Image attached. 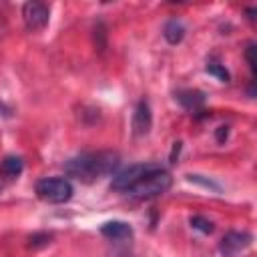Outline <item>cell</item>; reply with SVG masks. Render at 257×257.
Here are the masks:
<instances>
[{"mask_svg": "<svg viewBox=\"0 0 257 257\" xmlns=\"http://www.w3.org/2000/svg\"><path fill=\"white\" fill-rule=\"evenodd\" d=\"M120 165V157L112 151L80 153L64 163V173L82 183H94L100 177L114 175Z\"/></svg>", "mask_w": 257, "mask_h": 257, "instance_id": "1", "label": "cell"}, {"mask_svg": "<svg viewBox=\"0 0 257 257\" xmlns=\"http://www.w3.org/2000/svg\"><path fill=\"white\" fill-rule=\"evenodd\" d=\"M171 183H173V179H171V175H169V173L165 171V167H163V169L153 171V173H149L147 177H143V179H141L135 187H131L124 195L131 197V199H135V201H149V199H155V197L163 195L165 191H169Z\"/></svg>", "mask_w": 257, "mask_h": 257, "instance_id": "2", "label": "cell"}, {"mask_svg": "<svg viewBox=\"0 0 257 257\" xmlns=\"http://www.w3.org/2000/svg\"><path fill=\"white\" fill-rule=\"evenodd\" d=\"M36 195L40 201L44 203H50V205H62L66 201H70L74 189L70 185L68 179H62V177H46V179H40L34 187Z\"/></svg>", "mask_w": 257, "mask_h": 257, "instance_id": "3", "label": "cell"}, {"mask_svg": "<svg viewBox=\"0 0 257 257\" xmlns=\"http://www.w3.org/2000/svg\"><path fill=\"white\" fill-rule=\"evenodd\" d=\"M163 169L161 163H137V165H131L122 171H116L112 175V181H110V189L112 191H118V193H126L131 187H135L143 177H147L149 173L153 171H159Z\"/></svg>", "mask_w": 257, "mask_h": 257, "instance_id": "4", "label": "cell"}, {"mask_svg": "<svg viewBox=\"0 0 257 257\" xmlns=\"http://www.w3.org/2000/svg\"><path fill=\"white\" fill-rule=\"evenodd\" d=\"M22 20L30 32L42 30L50 20V8L42 2H26L22 6Z\"/></svg>", "mask_w": 257, "mask_h": 257, "instance_id": "5", "label": "cell"}, {"mask_svg": "<svg viewBox=\"0 0 257 257\" xmlns=\"http://www.w3.org/2000/svg\"><path fill=\"white\" fill-rule=\"evenodd\" d=\"M253 241V235L247 231H229L219 241V251L223 257H237L241 251H245Z\"/></svg>", "mask_w": 257, "mask_h": 257, "instance_id": "6", "label": "cell"}, {"mask_svg": "<svg viewBox=\"0 0 257 257\" xmlns=\"http://www.w3.org/2000/svg\"><path fill=\"white\" fill-rule=\"evenodd\" d=\"M151 126H153V112H151L149 102L143 98L137 102L135 112H133V133L135 137H145L149 135Z\"/></svg>", "mask_w": 257, "mask_h": 257, "instance_id": "7", "label": "cell"}, {"mask_svg": "<svg viewBox=\"0 0 257 257\" xmlns=\"http://www.w3.org/2000/svg\"><path fill=\"white\" fill-rule=\"evenodd\" d=\"M175 100L189 112L197 114L199 110H203L205 104V92L197 90V88H181L175 92Z\"/></svg>", "mask_w": 257, "mask_h": 257, "instance_id": "8", "label": "cell"}, {"mask_svg": "<svg viewBox=\"0 0 257 257\" xmlns=\"http://www.w3.org/2000/svg\"><path fill=\"white\" fill-rule=\"evenodd\" d=\"M100 235H104L106 239L112 241H122V239H131L133 237V227L124 221H106L100 225Z\"/></svg>", "mask_w": 257, "mask_h": 257, "instance_id": "9", "label": "cell"}, {"mask_svg": "<svg viewBox=\"0 0 257 257\" xmlns=\"http://www.w3.org/2000/svg\"><path fill=\"white\" fill-rule=\"evenodd\" d=\"M24 171V161L16 155H8L0 161V179L2 181H14L22 175Z\"/></svg>", "mask_w": 257, "mask_h": 257, "instance_id": "10", "label": "cell"}, {"mask_svg": "<svg viewBox=\"0 0 257 257\" xmlns=\"http://www.w3.org/2000/svg\"><path fill=\"white\" fill-rule=\"evenodd\" d=\"M185 32H187V28L179 18H171L163 26V36L169 44H179L185 38Z\"/></svg>", "mask_w": 257, "mask_h": 257, "instance_id": "11", "label": "cell"}, {"mask_svg": "<svg viewBox=\"0 0 257 257\" xmlns=\"http://www.w3.org/2000/svg\"><path fill=\"white\" fill-rule=\"evenodd\" d=\"M189 223H191L193 229H197V231H201V233H205V235H209V233L215 231L213 221L207 219V217H203V215H191V217H189Z\"/></svg>", "mask_w": 257, "mask_h": 257, "instance_id": "12", "label": "cell"}, {"mask_svg": "<svg viewBox=\"0 0 257 257\" xmlns=\"http://www.w3.org/2000/svg\"><path fill=\"white\" fill-rule=\"evenodd\" d=\"M205 70H207L211 76L219 78L221 82H229V80H231V74H229V70H227V68H225L221 62L209 60V62H207V66H205Z\"/></svg>", "mask_w": 257, "mask_h": 257, "instance_id": "13", "label": "cell"}, {"mask_svg": "<svg viewBox=\"0 0 257 257\" xmlns=\"http://www.w3.org/2000/svg\"><path fill=\"white\" fill-rule=\"evenodd\" d=\"M187 181L193 183V185H201V187H205V189H211V191H215V193H221V185L215 183L213 179L203 177V175H187Z\"/></svg>", "mask_w": 257, "mask_h": 257, "instance_id": "14", "label": "cell"}, {"mask_svg": "<svg viewBox=\"0 0 257 257\" xmlns=\"http://www.w3.org/2000/svg\"><path fill=\"white\" fill-rule=\"evenodd\" d=\"M94 48L98 52H102L106 48V26L100 20L94 24Z\"/></svg>", "mask_w": 257, "mask_h": 257, "instance_id": "15", "label": "cell"}, {"mask_svg": "<svg viewBox=\"0 0 257 257\" xmlns=\"http://www.w3.org/2000/svg\"><path fill=\"white\" fill-rule=\"evenodd\" d=\"M52 241V235L50 233H34L30 239H28V247H44Z\"/></svg>", "mask_w": 257, "mask_h": 257, "instance_id": "16", "label": "cell"}, {"mask_svg": "<svg viewBox=\"0 0 257 257\" xmlns=\"http://www.w3.org/2000/svg\"><path fill=\"white\" fill-rule=\"evenodd\" d=\"M215 139H217L219 145H223V143L229 139V124H221V126H217V131H215Z\"/></svg>", "mask_w": 257, "mask_h": 257, "instance_id": "17", "label": "cell"}, {"mask_svg": "<svg viewBox=\"0 0 257 257\" xmlns=\"http://www.w3.org/2000/svg\"><path fill=\"white\" fill-rule=\"evenodd\" d=\"M253 52H255V44H253V42H249L245 56H247V62H249V68H251V72H255V58H253Z\"/></svg>", "mask_w": 257, "mask_h": 257, "instance_id": "18", "label": "cell"}, {"mask_svg": "<svg viewBox=\"0 0 257 257\" xmlns=\"http://www.w3.org/2000/svg\"><path fill=\"white\" fill-rule=\"evenodd\" d=\"M181 147H183V143H181V141L173 143V151H171V157H169V161H171V163H177V157H179V151H181Z\"/></svg>", "mask_w": 257, "mask_h": 257, "instance_id": "19", "label": "cell"}]
</instances>
